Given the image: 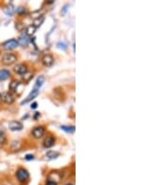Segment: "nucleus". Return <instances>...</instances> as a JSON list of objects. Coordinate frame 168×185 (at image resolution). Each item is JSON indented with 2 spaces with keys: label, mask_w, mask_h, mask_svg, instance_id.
Masks as SVG:
<instances>
[{
  "label": "nucleus",
  "mask_w": 168,
  "mask_h": 185,
  "mask_svg": "<svg viewBox=\"0 0 168 185\" xmlns=\"http://www.w3.org/2000/svg\"><path fill=\"white\" fill-rule=\"evenodd\" d=\"M15 178L19 183L26 184L30 179V175H29V172L27 171V169H25L23 167H20L15 172Z\"/></svg>",
  "instance_id": "nucleus-1"
},
{
  "label": "nucleus",
  "mask_w": 168,
  "mask_h": 185,
  "mask_svg": "<svg viewBox=\"0 0 168 185\" xmlns=\"http://www.w3.org/2000/svg\"><path fill=\"white\" fill-rule=\"evenodd\" d=\"M17 59H18V57L16 54H14L12 53H7L2 56V61L1 62L5 65H10L17 61Z\"/></svg>",
  "instance_id": "nucleus-2"
},
{
  "label": "nucleus",
  "mask_w": 168,
  "mask_h": 185,
  "mask_svg": "<svg viewBox=\"0 0 168 185\" xmlns=\"http://www.w3.org/2000/svg\"><path fill=\"white\" fill-rule=\"evenodd\" d=\"M61 181V175L57 172L51 173L45 182V185H58Z\"/></svg>",
  "instance_id": "nucleus-3"
},
{
  "label": "nucleus",
  "mask_w": 168,
  "mask_h": 185,
  "mask_svg": "<svg viewBox=\"0 0 168 185\" xmlns=\"http://www.w3.org/2000/svg\"><path fill=\"white\" fill-rule=\"evenodd\" d=\"M3 48L7 51H11V50H14L16 49L18 46H19V43H18V40L17 39H9V40H7L5 41L3 44H2Z\"/></svg>",
  "instance_id": "nucleus-4"
},
{
  "label": "nucleus",
  "mask_w": 168,
  "mask_h": 185,
  "mask_svg": "<svg viewBox=\"0 0 168 185\" xmlns=\"http://www.w3.org/2000/svg\"><path fill=\"white\" fill-rule=\"evenodd\" d=\"M0 98H1V100L4 102V103H6V104H12L13 102H14V100H15V97H14V95L10 93V92H7V93H4L3 95H0Z\"/></svg>",
  "instance_id": "nucleus-5"
},
{
  "label": "nucleus",
  "mask_w": 168,
  "mask_h": 185,
  "mask_svg": "<svg viewBox=\"0 0 168 185\" xmlns=\"http://www.w3.org/2000/svg\"><path fill=\"white\" fill-rule=\"evenodd\" d=\"M14 72L20 76H23L27 73L28 71V68H27V65L24 64H18L14 68Z\"/></svg>",
  "instance_id": "nucleus-6"
},
{
  "label": "nucleus",
  "mask_w": 168,
  "mask_h": 185,
  "mask_svg": "<svg viewBox=\"0 0 168 185\" xmlns=\"http://www.w3.org/2000/svg\"><path fill=\"white\" fill-rule=\"evenodd\" d=\"M45 135V128L43 126H37L32 130V136L35 138H41Z\"/></svg>",
  "instance_id": "nucleus-7"
},
{
  "label": "nucleus",
  "mask_w": 168,
  "mask_h": 185,
  "mask_svg": "<svg viewBox=\"0 0 168 185\" xmlns=\"http://www.w3.org/2000/svg\"><path fill=\"white\" fill-rule=\"evenodd\" d=\"M41 62H42V64L45 65V66H51V65H53V63H54V58H53V56L52 55V54H45L43 57H42V59H41Z\"/></svg>",
  "instance_id": "nucleus-8"
},
{
  "label": "nucleus",
  "mask_w": 168,
  "mask_h": 185,
  "mask_svg": "<svg viewBox=\"0 0 168 185\" xmlns=\"http://www.w3.org/2000/svg\"><path fill=\"white\" fill-rule=\"evenodd\" d=\"M23 123L19 121H11L8 123V128L11 131H20L23 129Z\"/></svg>",
  "instance_id": "nucleus-9"
},
{
  "label": "nucleus",
  "mask_w": 168,
  "mask_h": 185,
  "mask_svg": "<svg viewBox=\"0 0 168 185\" xmlns=\"http://www.w3.org/2000/svg\"><path fill=\"white\" fill-rule=\"evenodd\" d=\"M18 43L19 45H21L22 47H27L28 46V43H29V39H28V36L23 33L22 34L19 39H18Z\"/></svg>",
  "instance_id": "nucleus-10"
},
{
  "label": "nucleus",
  "mask_w": 168,
  "mask_h": 185,
  "mask_svg": "<svg viewBox=\"0 0 168 185\" xmlns=\"http://www.w3.org/2000/svg\"><path fill=\"white\" fill-rule=\"evenodd\" d=\"M54 144H55V138L53 136H48L43 141V146L45 148H51Z\"/></svg>",
  "instance_id": "nucleus-11"
},
{
  "label": "nucleus",
  "mask_w": 168,
  "mask_h": 185,
  "mask_svg": "<svg viewBox=\"0 0 168 185\" xmlns=\"http://www.w3.org/2000/svg\"><path fill=\"white\" fill-rule=\"evenodd\" d=\"M38 95V89H35V88H34V90L29 94V95L26 97V99H24L21 104H22V105H23V104H27L28 102H30L31 100H33V99H34Z\"/></svg>",
  "instance_id": "nucleus-12"
},
{
  "label": "nucleus",
  "mask_w": 168,
  "mask_h": 185,
  "mask_svg": "<svg viewBox=\"0 0 168 185\" xmlns=\"http://www.w3.org/2000/svg\"><path fill=\"white\" fill-rule=\"evenodd\" d=\"M10 77V72L8 69H0V81H4Z\"/></svg>",
  "instance_id": "nucleus-13"
},
{
  "label": "nucleus",
  "mask_w": 168,
  "mask_h": 185,
  "mask_svg": "<svg viewBox=\"0 0 168 185\" xmlns=\"http://www.w3.org/2000/svg\"><path fill=\"white\" fill-rule=\"evenodd\" d=\"M20 86V81H18V80H12L10 83H9V86H8V88H9V90L12 92V93H16L17 92V90H18V87Z\"/></svg>",
  "instance_id": "nucleus-14"
},
{
  "label": "nucleus",
  "mask_w": 168,
  "mask_h": 185,
  "mask_svg": "<svg viewBox=\"0 0 168 185\" xmlns=\"http://www.w3.org/2000/svg\"><path fill=\"white\" fill-rule=\"evenodd\" d=\"M4 12L7 15H8V16H12L14 14V12H15V8H14V7L12 5H8L7 7H5Z\"/></svg>",
  "instance_id": "nucleus-15"
},
{
  "label": "nucleus",
  "mask_w": 168,
  "mask_h": 185,
  "mask_svg": "<svg viewBox=\"0 0 168 185\" xmlns=\"http://www.w3.org/2000/svg\"><path fill=\"white\" fill-rule=\"evenodd\" d=\"M60 155L59 152H54V151H49L47 153H46V157L50 160H53V159H56L58 156Z\"/></svg>",
  "instance_id": "nucleus-16"
},
{
  "label": "nucleus",
  "mask_w": 168,
  "mask_h": 185,
  "mask_svg": "<svg viewBox=\"0 0 168 185\" xmlns=\"http://www.w3.org/2000/svg\"><path fill=\"white\" fill-rule=\"evenodd\" d=\"M43 22H44V17H43V16H40V17H38V18H36V19L34 20L32 25L35 26L36 28H38V27H39V26L42 24Z\"/></svg>",
  "instance_id": "nucleus-17"
},
{
  "label": "nucleus",
  "mask_w": 168,
  "mask_h": 185,
  "mask_svg": "<svg viewBox=\"0 0 168 185\" xmlns=\"http://www.w3.org/2000/svg\"><path fill=\"white\" fill-rule=\"evenodd\" d=\"M44 80H45V78H44V76H39V77L38 78V80H37V81H36V85H35V89H38V88H40V87L42 86V84H43V82H44Z\"/></svg>",
  "instance_id": "nucleus-18"
},
{
  "label": "nucleus",
  "mask_w": 168,
  "mask_h": 185,
  "mask_svg": "<svg viewBox=\"0 0 168 185\" xmlns=\"http://www.w3.org/2000/svg\"><path fill=\"white\" fill-rule=\"evenodd\" d=\"M36 27L35 26H33V25H30V26H28L27 28H26V30H25V34L27 35V36H31V35H33L35 32H36Z\"/></svg>",
  "instance_id": "nucleus-19"
},
{
  "label": "nucleus",
  "mask_w": 168,
  "mask_h": 185,
  "mask_svg": "<svg viewBox=\"0 0 168 185\" xmlns=\"http://www.w3.org/2000/svg\"><path fill=\"white\" fill-rule=\"evenodd\" d=\"M61 128L64 131L67 132V133H74L75 132V126H65V125H63V126H61Z\"/></svg>",
  "instance_id": "nucleus-20"
},
{
  "label": "nucleus",
  "mask_w": 168,
  "mask_h": 185,
  "mask_svg": "<svg viewBox=\"0 0 168 185\" xmlns=\"http://www.w3.org/2000/svg\"><path fill=\"white\" fill-rule=\"evenodd\" d=\"M7 141V136L5 135V133L3 131H0V145L5 144Z\"/></svg>",
  "instance_id": "nucleus-21"
},
{
  "label": "nucleus",
  "mask_w": 168,
  "mask_h": 185,
  "mask_svg": "<svg viewBox=\"0 0 168 185\" xmlns=\"http://www.w3.org/2000/svg\"><path fill=\"white\" fill-rule=\"evenodd\" d=\"M15 11L19 14V15H23V14H25L27 11H26V8H23V7H19L17 9H15Z\"/></svg>",
  "instance_id": "nucleus-22"
},
{
  "label": "nucleus",
  "mask_w": 168,
  "mask_h": 185,
  "mask_svg": "<svg viewBox=\"0 0 168 185\" xmlns=\"http://www.w3.org/2000/svg\"><path fill=\"white\" fill-rule=\"evenodd\" d=\"M57 46H58V48H59V49H63V50H65V49H66V45H65L64 43H61V42H59V43L57 44Z\"/></svg>",
  "instance_id": "nucleus-23"
},
{
  "label": "nucleus",
  "mask_w": 168,
  "mask_h": 185,
  "mask_svg": "<svg viewBox=\"0 0 168 185\" xmlns=\"http://www.w3.org/2000/svg\"><path fill=\"white\" fill-rule=\"evenodd\" d=\"M34 155H32V154H27L26 156H25V160H27V161H31V160H34Z\"/></svg>",
  "instance_id": "nucleus-24"
},
{
  "label": "nucleus",
  "mask_w": 168,
  "mask_h": 185,
  "mask_svg": "<svg viewBox=\"0 0 168 185\" xmlns=\"http://www.w3.org/2000/svg\"><path fill=\"white\" fill-rule=\"evenodd\" d=\"M38 107V103L37 102H35V103H33L32 105H31V109H36Z\"/></svg>",
  "instance_id": "nucleus-25"
},
{
  "label": "nucleus",
  "mask_w": 168,
  "mask_h": 185,
  "mask_svg": "<svg viewBox=\"0 0 168 185\" xmlns=\"http://www.w3.org/2000/svg\"><path fill=\"white\" fill-rule=\"evenodd\" d=\"M64 185H75V184H74V182H65Z\"/></svg>",
  "instance_id": "nucleus-26"
},
{
  "label": "nucleus",
  "mask_w": 168,
  "mask_h": 185,
  "mask_svg": "<svg viewBox=\"0 0 168 185\" xmlns=\"http://www.w3.org/2000/svg\"><path fill=\"white\" fill-rule=\"evenodd\" d=\"M47 3H49V4H52V3H53V0H49Z\"/></svg>",
  "instance_id": "nucleus-27"
},
{
  "label": "nucleus",
  "mask_w": 168,
  "mask_h": 185,
  "mask_svg": "<svg viewBox=\"0 0 168 185\" xmlns=\"http://www.w3.org/2000/svg\"><path fill=\"white\" fill-rule=\"evenodd\" d=\"M0 54H1V53H0Z\"/></svg>",
  "instance_id": "nucleus-28"
}]
</instances>
